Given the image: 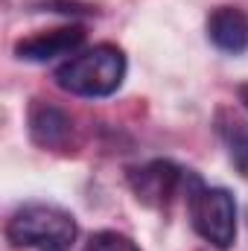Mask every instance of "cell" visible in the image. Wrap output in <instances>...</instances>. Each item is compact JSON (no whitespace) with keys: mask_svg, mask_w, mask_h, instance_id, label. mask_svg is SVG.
Segmentation results:
<instances>
[{"mask_svg":"<svg viewBox=\"0 0 248 251\" xmlns=\"http://www.w3.org/2000/svg\"><path fill=\"white\" fill-rule=\"evenodd\" d=\"M125 70H128L125 53L117 44H94L59 64L53 79L64 94L85 100H105L120 91Z\"/></svg>","mask_w":248,"mask_h":251,"instance_id":"cell-1","label":"cell"},{"mask_svg":"<svg viewBox=\"0 0 248 251\" xmlns=\"http://www.w3.org/2000/svg\"><path fill=\"white\" fill-rule=\"evenodd\" d=\"M79 225L70 210L50 201L21 204L6 222V243L26 251H70Z\"/></svg>","mask_w":248,"mask_h":251,"instance_id":"cell-2","label":"cell"},{"mask_svg":"<svg viewBox=\"0 0 248 251\" xmlns=\"http://www.w3.org/2000/svg\"><path fill=\"white\" fill-rule=\"evenodd\" d=\"M187 213L193 231L216 251H228L237 243V201L225 187L204 184L193 170L184 181Z\"/></svg>","mask_w":248,"mask_h":251,"instance_id":"cell-3","label":"cell"},{"mask_svg":"<svg viewBox=\"0 0 248 251\" xmlns=\"http://www.w3.org/2000/svg\"><path fill=\"white\" fill-rule=\"evenodd\" d=\"M125 178H128V187L140 204L164 210V207H170L175 193L184 190L187 170H181L178 164H173L167 158H155V161H146V164L128 170Z\"/></svg>","mask_w":248,"mask_h":251,"instance_id":"cell-4","label":"cell"},{"mask_svg":"<svg viewBox=\"0 0 248 251\" xmlns=\"http://www.w3.org/2000/svg\"><path fill=\"white\" fill-rule=\"evenodd\" d=\"M85 41V29L70 24V26H59V29H47V32H35L29 38H21L15 44V56L21 62H32V64H44L53 62L59 56H73L79 53Z\"/></svg>","mask_w":248,"mask_h":251,"instance_id":"cell-5","label":"cell"},{"mask_svg":"<svg viewBox=\"0 0 248 251\" xmlns=\"http://www.w3.org/2000/svg\"><path fill=\"white\" fill-rule=\"evenodd\" d=\"M26 131H29V140L41 149H67L73 137V120L59 105L32 100L26 108Z\"/></svg>","mask_w":248,"mask_h":251,"instance_id":"cell-6","label":"cell"},{"mask_svg":"<svg viewBox=\"0 0 248 251\" xmlns=\"http://www.w3.org/2000/svg\"><path fill=\"white\" fill-rule=\"evenodd\" d=\"M207 38L216 50L240 56L248 50V15L240 6H216L207 15Z\"/></svg>","mask_w":248,"mask_h":251,"instance_id":"cell-7","label":"cell"},{"mask_svg":"<svg viewBox=\"0 0 248 251\" xmlns=\"http://www.w3.org/2000/svg\"><path fill=\"white\" fill-rule=\"evenodd\" d=\"M216 134H219L231 164L237 167V173L248 178V123L243 117H237L234 111L222 108V111H216Z\"/></svg>","mask_w":248,"mask_h":251,"instance_id":"cell-8","label":"cell"},{"mask_svg":"<svg viewBox=\"0 0 248 251\" xmlns=\"http://www.w3.org/2000/svg\"><path fill=\"white\" fill-rule=\"evenodd\" d=\"M82 251H140V246L120 231H97Z\"/></svg>","mask_w":248,"mask_h":251,"instance_id":"cell-9","label":"cell"},{"mask_svg":"<svg viewBox=\"0 0 248 251\" xmlns=\"http://www.w3.org/2000/svg\"><path fill=\"white\" fill-rule=\"evenodd\" d=\"M237 97H240V102H243V108L248 111V85H240V88H237Z\"/></svg>","mask_w":248,"mask_h":251,"instance_id":"cell-10","label":"cell"}]
</instances>
